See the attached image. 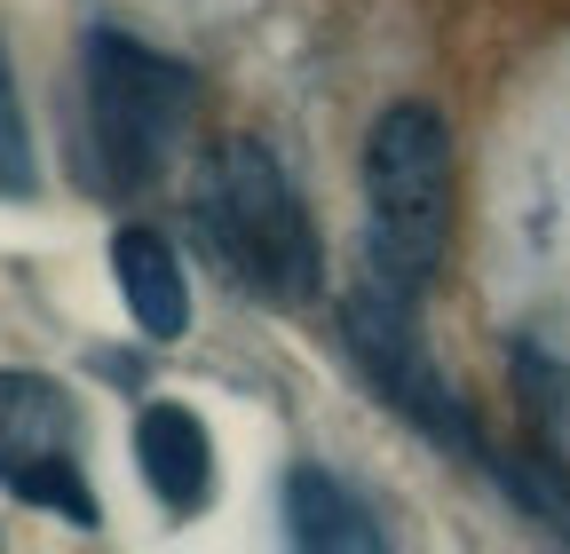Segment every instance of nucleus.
Here are the masks:
<instances>
[{
	"label": "nucleus",
	"mask_w": 570,
	"mask_h": 554,
	"mask_svg": "<svg viewBox=\"0 0 570 554\" xmlns=\"http://www.w3.org/2000/svg\"><path fill=\"white\" fill-rule=\"evenodd\" d=\"M198 230L246 294H262L277 309L317 294V222H309L302 190L285 182V167L269 159V144H254V135L214 144V159L198 175Z\"/></svg>",
	"instance_id": "f03ea898"
},
{
	"label": "nucleus",
	"mask_w": 570,
	"mask_h": 554,
	"mask_svg": "<svg viewBox=\"0 0 570 554\" xmlns=\"http://www.w3.org/2000/svg\"><path fill=\"white\" fill-rule=\"evenodd\" d=\"M499 475V492H508L531 523H547L554 538H570V459L554 444H531V452H491L483 459Z\"/></svg>",
	"instance_id": "1a4fd4ad"
},
{
	"label": "nucleus",
	"mask_w": 570,
	"mask_h": 554,
	"mask_svg": "<svg viewBox=\"0 0 570 554\" xmlns=\"http://www.w3.org/2000/svg\"><path fill=\"white\" fill-rule=\"evenodd\" d=\"M341 340H348L356 373H365V380L389 396L396 421H412L428 444L460 452L468 467L491 459V444H483V428H475V412L452 396V380L436 373V357H428V340H420L404 294H389L381 277H356L348 301H341Z\"/></svg>",
	"instance_id": "20e7f679"
},
{
	"label": "nucleus",
	"mask_w": 570,
	"mask_h": 554,
	"mask_svg": "<svg viewBox=\"0 0 570 554\" xmlns=\"http://www.w3.org/2000/svg\"><path fill=\"white\" fill-rule=\"evenodd\" d=\"M285 538L309 546V554H373L381 523H373V507L356 499L333 467L302 459L294 475H285Z\"/></svg>",
	"instance_id": "6e6552de"
},
{
	"label": "nucleus",
	"mask_w": 570,
	"mask_h": 554,
	"mask_svg": "<svg viewBox=\"0 0 570 554\" xmlns=\"http://www.w3.org/2000/svg\"><path fill=\"white\" fill-rule=\"evenodd\" d=\"M135 467H142V483H151V499L167 515H198L214 499V436L183 404H151L135 421Z\"/></svg>",
	"instance_id": "423d86ee"
},
{
	"label": "nucleus",
	"mask_w": 570,
	"mask_h": 554,
	"mask_svg": "<svg viewBox=\"0 0 570 554\" xmlns=\"http://www.w3.org/2000/svg\"><path fill=\"white\" fill-rule=\"evenodd\" d=\"M111 277H119V301H127L142 340H183L190 333V286H183V261L159 230L127 222L111 238Z\"/></svg>",
	"instance_id": "0eeeda50"
},
{
	"label": "nucleus",
	"mask_w": 570,
	"mask_h": 554,
	"mask_svg": "<svg viewBox=\"0 0 570 554\" xmlns=\"http://www.w3.org/2000/svg\"><path fill=\"white\" fill-rule=\"evenodd\" d=\"M515 388H523V412L539 421V436L570 459V365L547 357L539 340H523V349H515Z\"/></svg>",
	"instance_id": "9d476101"
},
{
	"label": "nucleus",
	"mask_w": 570,
	"mask_h": 554,
	"mask_svg": "<svg viewBox=\"0 0 570 554\" xmlns=\"http://www.w3.org/2000/svg\"><path fill=\"white\" fill-rule=\"evenodd\" d=\"M80 72H88V135H96L104 190L159 182L175 144L190 135L198 80L183 72V63H167L159 48L127 40V32H88Z\"/></svg>",
	"instance_id": "7ed1b4c3"
},
{
	"label": "nucleus",
	"mask_w": 570,
	"mask_h": 554,
	"mask_svg": "<svg viewBox=\"0 0 570 554\" xmlns=\"http://www.w3.org/2000/svg\"><path fill=\"white\" fill-rule=\"evenodd\" d=\"M452 238V135L428 103H389L365 144V277L420 301Z\"/></svg>",
	"instance_id": "f257e3e1"
},
{
	"label": "nucleus",
	"mask_w": 570,
	"mask_h": 554,
	"mask_svg": "<svg viewBox=\"0 0 570 554\" xmlns=\"http://www.w3.org/2000/svg\"><path fill=\"white\" fill-rule=\"evenodd\" d=\"M40 190V159H32V127L17 103V72H9V48H0V198H32Z\"/></svg>",
	"instance_id": "9b49d317"
},
{
	"label": "nucleus",
	"mask_w": 570,
	"mask_h": 554,
	"mask_svg": "<svg viewBox=\"0 0 570 554\" xmlns=\"http://www.w3.org/2000/svg\"><path fill=\"white\" fill-rule=\"evenodd\" d=\"M0 483L63 523L96 531V492L80 475V404L48 373H0Z\"/></svg>",
	"instance_id": "39448f33"
}]
</instances>
